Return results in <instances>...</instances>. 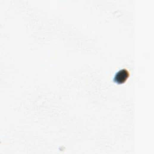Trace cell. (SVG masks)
Wrapping results in <instances>:
<instances>
[{"label":"cell","mask_w":154,"mask_h":154,"mask_svg":"<svg viewBox=\"0 0 154 154\" xmlns=\"http://www.w3.org/2000/svg\"><path fill=\"white\" fill-rule=\"evenodd\" d=\"M127 74H128L127 72H125V71L119 72L117 73V75L115 76V78H116V80L117 82H119L120 83H122V82L123 83L125 82L126 80V78H128V76H127Z\"/></svg>","instance_id":"obj_1"}]
</instances>
